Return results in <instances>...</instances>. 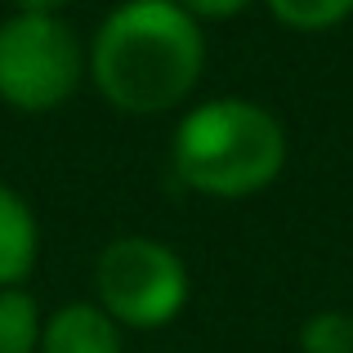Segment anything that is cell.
<instances>
[{
  "label": "cell",
  "mask_w": 353,
  "mask_h": 353,
  "mask_svg": "<svg viewBox=\"0 0 353 353\" xmlns=\"http://www.w3.org/2000/svg\"><path fill=\"white\" fill-rule=\"evenodd\" d=\"M36 353H125V331L94 300H68L45 313Z\"/></svg>",
  "instance_id": "5b68a950"
},
{
  "label": "cell",
  "mask_w": 353,
  "mask_h": 353,
  "mask_svg": "<svg viewBox=\"0 0 353 353\" xmlns=\"http://www.w3.org/2000/svg\"><path fill=\"white\" fill-rule=\"evenodd\" d=\"M41 322H45V313L27 286L0 291V353H36Z\"/></svg>",
  "instance_id": "52a82bcc"
},
{
  "label": "cell",
  "mask_w": 353,
  "mask_h": 353,
  "mask_svg": "<svg viewBox=\"0 0 353 353\" xmlns=\"http://www.w3.org/2000/svg\"><path fill=\"white\" fill-rule=\"evenodd\" d=\"M36 264H41V219L14 183L0 179V291L27 286Z\"/></svg>",
  "instance_id": "8992f818"
},
{
  "label": "cell",
  "mask_w": 353,
  "mask_h": 353,
  "mask_svg": "<svg viewBox=\"0 0 353 353\" xmlns=\"http://www.w3.org/2000/svg\"><path fill=\"white\" fill-rule=\"evenodd\" d=\"M300 353H353V313L345 309H318L295 331Z\"/></svg>",
  "instance_id": "9c48e42d"
},
{
  "label": "cell",
  "mask_w": 353,
  "mask_h": 353,
  "mask_svg": "<svg viewBox=\"0 0 353 353\" xmlns=\"http://www.w3.org/2000/svg\"><path fill=\"white\" fill-rule=\"evenodd\" d=\"M291 139L273 108L241 94H215L174 121L170 170L188 192L210 201H246L268 192L286 170Z\"/></svg>",
  "instance_id": "7a4b0ae2"
},
{
  "label": "cell",
  "mask_w": 353,
  "mask_h": 353,
  "mask_svg": "<svg viewBox=\"0 0 353 353\" xmlns=\"http://www.w3.org/2000/svg\"><path fill=\"white\" fill-rule=\"evenodd\" d=\"M85 81V41L63 14H9L0 23V103L23 117L63 108Z\"/></svg>",
  "instance_id": "277c9868"
},
{
  "label": "cell",
  "mask_w": 353,
  "mask_h": 353,
  "mask_svg": "<svg viewBox=\"0 0 353 353\" xmlns=\"http://www.w3.org/2000/svg\"><path fill=\"white\" fill-rule=\"evenodd\" d=\"M188 18H197L201 27L206 23H233L237 14H246L255 0H174Z\"/></svg>",
  "instance_id": "30bf717a"
},
{
  "label": "cell",
  "mask_w": 353,
  "mask_h": 353,
  "mask_svg": "<svg viewBox=\"0 0 353 353\" xmlns=\"http://www.w3.org/2000/svg\"><path fill=\"white\" fill-rule=\"evenodd\" d=\"M192 273L161 237L121 233L94 259V304L121 331H161L188 309Z\"/></svg>",
  "instance_id": "3957f363"
},
{
  "label": "cell",
  "mask_w": 353,
  "mask_h": 353,
  "mask_svg": "<svg viewBox=\"0 0 353 353\" xmlns=\"http://www.w3.org/2000/svg\"><path fill=\"white\" fill-rule=\"evenodd\" d=\"M277 27L300 36H318L353 18V0H259Z\"/></svg>",
  "instance_id": "ba28073f"
},
{
  "label": "cell",
  "mask_w": 353,
  "mask_h": 353,
  "mask_svg": "<svg viewBox=\"0 0 353 353\" xmlns=\"http://www.w3.org/2000/svg\"><path fill=\"white\" fill-rule=\"evenodd\" d=\"M72 0H14V14H63Z\"/></svg>",
  "instance_id": "8fae6325"
},
{
  "label": "cell",
  "mask_w": 353,
  "mask_h": 353,
  "mask_svg": "<svg viewBox=\"0 0 353 353\" xmlns=\"http://www.w3.org/2000/svg\"><path fill=\"white\" fill-rule=\"evenodd\" d=\"M206 72V32L174 0H121L85 41V81L121 117L188 108Z\"/></svg>",
  "instance_id": "6da1fadb"
}]
</instances>
